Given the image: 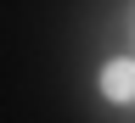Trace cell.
<instances>
[{
    "instance_id": "cell-1",
    "label": "cell",
    "mask_w": 135,
    "mask_h": 123,
    "mask_svg": "<svg viewBox=\"0 0 135 123\" xmlns=\"http://www.w3.org/2000/svg\"><path fill=\"white\" fill-rule=\"evenodd\" d=\"M101 90H107V101H129L135 95V62L129 56H113L107 67H101Z\"/></svg>"
}]
</instances>
